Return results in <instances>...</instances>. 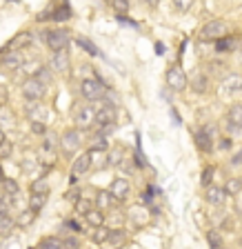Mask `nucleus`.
Masks as SVG:
<instances>
[{
    "mask_svg": "<svg viewBox=\"0 0 242 249\" xmlns=\"http://www.w3.org/2000/svg\"><path fill=\"white\" fill-rule=\"evenodd\" d=\"M109 194L114 196V200L124 202L129 198V194H131V185H129L127 178H116V180L111 182V187H109Z\"/></svg>",
    "mask_w": 242,
    "mask_h": 249,
    "instance_id": "nucleus-9",
    "label": "nucleus"
},
{
    "mask_svg": "<svg viewBox=\"0 0 242 249\" xmlns=\"http://www.w3.org/2000/svg\"><path fill=\"white\" fill-rule=\"evenodd\" d=\"M80 93L83 98L89 100V103H96V100H103L104 98V87L100 80H93V78H85L83 85H80Z\"/></svg>",
    "mask_w": 242,
    "mask_h": 249,
    "instance_id": "nucleus-4",
    "label": "nucleus"
},
{
    "mask_svg": "<svg viewBox=\"0 0 242 249\" xmlns=\"http://www.w3.org/2000/svg\"><path fill=\"white\" fill-rule=\"evenodd\" d=\"M193 142H196L198 151H202V154H211L213 151V129H211V124L198 127V129L193 131Z\"/></svg>",
    "mask_w": 242,
    "mask_h": 249,
    "instance_id": "nucleus-3",
    "label": "nucleus"
},
{
    "mask_svg": "<svg viewBox=\"0 0 242 249\" xmlns=\"http://www.w3.org/2000/svg\"><path fill=\"white\" fill-rule=\"evenodd\" d=\"M142 2H147V5H151V7H156L160 2V0H142Z\"/></svg>",
    "mask_w": 242,
    "mask_h": 249,
    "instance_id": "nucleus-49",
    "label": "nucleus"
},
{
    "mask_svg": "<svg viewBox=\"0 0 242 249\" xmlns=\"http://www.w3.org/2000/svg\"><path fill=\"white\" fill-rule=\"evenodd\" d=\"M5 140H7V136H5V131L0 129V145H2V142H5Z\"/></svg>",
    "mask_w": 242,
    "mask_h": 249,
    "instance_id": "nucleus-50",
    "label": "nucleus"
},
{
    "mask_svg": "<svg viewBox=\"0 0 242 249\" xmlns=\"http://www.w3.org/2000/svg\"><path fill=\"white\" fill-rule=\"evenodd\" d=\"M25 114L31 123H45L47 120V109L42 107L40 103H27L25 107Z\"/></svg>",
    "mask_w": 242,
    "mask_h": 249,
    "instance_id": "nucleus-15",
    "label": "nucleus"
},
{
    "mask_svg": "<svg viewBox=\"0 0 242 249\" xmlns=\"http://www.w3.org/2000/svg\"><path fill=\"white\" fill-rule=\"evenodd\" d=\"M34 220H36V212H34V209H25L20 216L16 218V225H18V227H29Z\"/></svg>",
    "mask_w": 242,
    "mask_h": 249,
    "instance_id": "nucleus-28",
    "label": "nucleus"
},
{
    "mask_svg": "<svg viewBox=\"0 0 242 249\" xmlns=\"http://www.w3.org/2000/svg\"><path fill=\"white\" fill-rule=\"evenodd\" d=\"M42 36H45L47 47H49L53 53L62 52V49H67L69 42H71V36H69L67 29H52V31H45Z\"/></svg>",
    "mask_w": 242,
    "mask_h": 249,
    "instance_id": "nucleus-1",
    "label": "nucleus"
},
{
    "mask_svg": "<svg viewBox=\"0 0 242 249\" xmlns=\"http://www.w3.org/2000/svg\"><path fill=\"white\" fill-rule=\"evenodd\" d=\"M2 192H5L7 196L16 198L18 196V192H20V187H18V182H16L14 178H5V180H2Z\"/></svg>",
    "mask_w": 242,
    "mask_h": 249,
    "instance_id": "nucleus-31",
    "label": "nucleus"
},
{
    "mask_svg": "<svg viewBox=\"0 0 242 249\" xmlns=\"http://www.w3.org/2000/svg\"><path fill=\"white\" fill-rule=\"evenodd\" d=\"M220 91L225 96H231V93H240L242 91V73H229L220 85Z\"/></svg>",
    "mask_w": 242,
    "mask_h": 249,
    "instance_id": "nucleus-12",
    "label": "nucleus"
},
{
    "mask_svg": "<svg viewBox=\"0 0 242 249\" xmlns=\"http://www.w3.org/2000/svg\"><path fill=\"white\" fill-rule=\"evenodd\" d=\"M218 145H220V149H222V151H229V149H231L233 142H231V138H220V142H218Z\"/></svg>",
    "mask_w": 242,
    "mask_h": 249,
    "instance_id": "nucleus-46",
    "label": "nucleus"
},
{
    "mask_svg": "<svg viewBox=\"0 0 242 249\" xmlns=\"http://www.w3.org/2000/svg\"><path fill=\"white\" fill-rule=\"evenodd\" d=\"M45 202H47V194H31L29 198V209H34V212H40L42 207H45Z\"/></svg>",
    "mask_w": 242,
    "mask_h": 249,
    "instance_id": "nucleus-30",
    "label": "nucleus"
},
{
    "mask_svg": "<svg viewBox=\"0 0 242 249\" xmlns=\"http://www.w3.org/2000/svg\"><path fill=\"white\" fill-rule=\"evenodd\" d=\"M31 45V34H27V31H22V34H18V36L14 38V40L7 42V52H18V49H22V47H29Z\"/></svg>",
    "mask_w": 242,
    "mask_h": 249,
    "instance_id": "nucleus-18",
    "label": "nucleus"
},
{
    "mask_svg": "<svg viewBox=\"0 0 242 249\" xmlns=\"http://www.w3.org/2000/svg\"><path fill=\"white\" fill-rule=\"evenodd\" d=\"M76 42H78V45H80V47H83V49H85V52H87L91 58H100V56H103V53H100V49H98V47H96V45H93V42L89 40V38L80 36V38H76Z\"/></svg>",
    "mask_w": 242,
    "mask_h": 249,
    "instance_id": "nucleus-24",
    "label": "nucleus"
},
{
    "mask_svg": "<svg viewBox=\"0 0 242 249\" xmlns=\"http://www.w3.org/2000/svg\"><path fill=\"white\" fill-rule=\"evenodd\" d=\"M124 238H127L124 229H109V231H107V243H109V245H114V247L122 245V243H124Z\"/></svg>",
    "mask_w": 242,
    "mask_h": 249,
    "instance_id": "nucleus-26",
    "label": "nucleus"
},
{
    "mask_svg": "<svg viewBox=\"0 0 242 249\" xmlns=\"http://www.w3.org/2000/svg\"><path fill=\"white\" fill-rule=\"evenodd\" d=\"M65 227H69V229H73L76 233H80V225H78L76 220H67V223H65Z\"/></svg>",
    "mask_w": 242,
    "mask_h": 249,
    "instance_id": "nucleus-48",
    "label": "nucleus"
},
{
    "mask_svg": "<svg viewBox=\"0 0 242 249\" xmlns=\"http://www.w3.org/2000/svg\"><path fill=\"white\" fill-rule=\"evenodd\" d=\"M225 192L229 194V196H236V194L242 192V178H229L227 185H225Z\"/></svg>",
    "mask_w": 242,
    "mask_h": 249,
    "instance_id": "nucleus-33",
    "label": "nucleus"
},
{
    "mask_svg": "<svg viewBox=\"0 0 242 249\" xmlns=\"http://www.w3.org/2000/svg\"><path fill=\"white\" fill-rule=\"evenodd\" d=\"M52 18H53L56 22L69 20V18H71V9H69V5H60L58 9H53V11H52Z\"/></svg>",
    "mask_w": 242,
    "mask_h": 249,
    "instance_id": "nucleus-29",
    "label": "nucleus"
},
{
    "mask_svg": "<svg viewBox=\"0 0 242 249\" xmlns=\"http://www.w3.org/2000/svg\"><path fill=\"white\" fill-rule=\"evenodd\" d=\"M73 205H76V212H78V213H83V216H87V213L93 209V202L89 200V198H78V200L73 202Z\"/></svg>",
    "mask_w": 242,
    "mask_h": 249,
    "instance_id": "nucleus-35",
    "label": "nucleus"
},
{
    "mask_svg": "<svg viewBox=\"0 0 242 249\" xmlns=\"http://www.w3.org/2000/svg\"><path fill=\"white\" fill-rule=\"evenodd\" d=\"M191 89H193L196 93L209 91V78H207V73H202V71L193 73V78H191Z\"/></svg>",
    "mask_w": 242,
    "mask_h": 249,
    "instance_id": "nucleus-17",
    "label": "nucleus"
},
{
    "mask_svg": "<svg viewBox=\"0 0 242 249\" xmlns=\"http://www.w3.org/2000/svg\"><path fill=\"white\" fill-rule=\"evenodd\" d=\"M0 65L7 69H20L22 65H25V58H22L18 52H11V53H5V56L0 58Z\"/></svg>",
    "mask_w": 242,
    "mask_h": 249,
    "instance_id": "nucleus-16",
    "label": "nucleus"
},
{
    "mask_svg": "<svg viewBox=\"0 0 242 249\" xmlns=\"http://www.w3.org/2000/svg\"><path fill=\"white\" fill-rule=\"evenodd\" d=\"M227 123L236 124L238 129L242 131V103H236V105H231V107H229V111H227Z\"/></svg>",
    "mask_w": 242,
    "mask_h": 249,
    "instance_id": "nucleus-19",
    "label": "nucleus"
},
{
    "mask_svg": "<svg viewBox=\"0 0 242 249\" xmlns=\"http://www.w3.org/2000/svg\"><path fill=\"white\" fill-rule=\"evenodd\" d=\"M91 160H93V154H91V151H85V154L78 156L76 162H73V167H71L73 176H83V174H87V171L91 169Z\"/></svg>",
    "mask_w": 242,
    "mask_h": 249,
    "instance_id": "nucleus-14",
    "label": "nucleus"
},
{
    "mask_svg": "<svg viewBox=\"0 0 242 249\" xmlns=\"http://www.w3.org/2000/svg\"><path fill=\"white\" fill-rule=\"evenodd\" d=\"M62 243H65V249H80L83 247V243H80V238L78 236H67V238H62Z\"/></svg>",
    "mask_w": 242,
    "mask_h": 249,
    "instance_id": "nucleus-38",
    "label": "nucleus"
},
{
    "mask_svg": "<svg viewBox=\"0 0 242 249\" xmlns=\"http://www.w3.org/2000/svg\"><path fill=\"white\" fill-rule=\"evenodd\" d=\"M116 107L111 103H104L100 109H96V118L93 123L98 124V127H109V124H116Z\"/></svg>",
    "mask_w": 242,
    "mask_h": 249,
    "instance_id": "nucleus-8",
    "label": "nucleus"
},
{
    "mask_svg": "<svg viewBox=\"0 0 242 249\" xmlns=\"http://www.w3.org/2000/svg\"><path fill=\"white\" fill-rule=\"evenodd\" d=\"M111 7L118 11V16H124L129 11V0H114V2H111Z\"/></svg>",
    "mask_w": 242,
    "mask_h": 249,
    "instance_id": "nucleus-39",
    "label": "nucleus"
},
{
    "mask_svg": "<svg viewBox=\"0 0 242 249\" xmlns=\"http://www.w3.org/2000/svg\"><path fill=\"white\" fill-rule=\"evenodd\" d=\"M34 78H36L40 85H45V87H49V85H52V80H53L52 69H49V67H38L36 71H34Z\"/></svg>",
    "mask_w": 242,
    "mask_h": 249,
    "instance_id": "nucleus-25",
    "label": "nucleus"
},
{
    "mask_svg": "<svg viewBox=\"0 0 242 249\" xmlns=\"http://www.w3.org/2000/svg\"><path fill=\"white\" fill-rule=\"evenodd\" d=\"M80 145H83V131L76 129V127H69V129L60 136V147L65 149L67 156H71L76 149H80Z\"/></svg>",
    "mask_w": 242,
    "mask_h": 249,
    "instance_id": "nucleus-6",
    "label": "nucleus"
},
{
    "mask_svg": "<svg viewBox=\"0 0 242 249\" xmlns=\"http://www.w3.org/2000/svg\"><path fill=\"white\" fill-rule=\"evenodd\" d=\"M231 165H233V167H240V165H242V149L236 151V154L231 156Z\"/></svg>",
    "mask_w": 242,
    "mask_h": 249,
    "instance_id": "nucleus-47",
    "label": "nucleus"
},
{
    "mask_svg": "<svg viewBox=\"0 0 242 249\" xmlns=\"http://www.w3.org/2000/svg\"><path fill=\"white\" fill-rule=\"evenodd\" d=\"M207 202L211 205V207H222L225 202H227L229 194L225 192V187H218V185H209L207 187V194H205Z\"/></svg>",
    "mask_w": 242,
    "mask_h": 249,
    "instance_id": "nucleus-10",
    "label": "nucleus"
},
{
    "mask_svg": "<svg viewBox=\"0 0 242 249\" xmlns=\"http://www.w3.org/2000/svg\"><path fill=\"white\" fill-rule=\"evenodd\" d=\"M236 45H238V40L236 38H231V36H225V38H220V40H216V52L218 53H225V52H231V49H236Z\"/></svg>",
    "mask_w": 242,
    "mask_h": 249,
    "instance_id": "nucleus-27",
    "label": "nucleus"
},
{
    "mask_svg": "<svg viewBox=\"0 0 242 249\" xmlns=\"http://www.w3.org/2000/svg\"><path fill=\"white\" fill-rule=\"evenodd\" d=\"M122 158H124V149H122V147H114V149H109V154H107V162H109V165H120V162H122Z\"/></svg>",
    "mask_w": 242,
    "mask_h": 249,
    "instance_id": "nucleus-32",
    "label": "nucleus"
},
{
    "mask_svg": "<svg viewBox=\"0 0 242 249\" xmlns=\"http://www.w3.org/2000/svg\"><path fill=\"white\" fill-rule=\"evenodd\" d=\"M93 118H96V111L91 107H76V111H73V123L80 129H87L89 124L93 123Z\"/></svg>",
    "mask_w": 242,
    "mask_h": 249,
    "instance_id": "nucleus-13",
    "label": "nucleus"
},
{
    "mask_svg": "<svg viewBox=\"0 0 242 249\" xmlns=\"http://www.w3.org/2000/svg\"><path fill=\"white\" fill-rule=\"evenodd\" d=\"M0 109H2V100H0Z\"/></svg>",
    "mask_w": 242,
    "mask_h": 249,
    "instance_id": "nucleus-51",
    "label": "nucleus"
},
{
    "mask_svg": "<svg viewBox=\"0 0 242 249\" xmlns=\"http://www.w3.org/2000/svg\"><path fill=\"white\" fill-rule=\"evenodd\" d=\"M167 85H169V89H173V91H185L187 89L189 80H187V73L180 65H173V67L167 69Z\"/></svg>",
    "mask_w": 242,
    "mask_h": 249,
    "instance_id": "nucleus-7",
    "label": "nucleus"
},
{
    "mask_svg": "<svg viewBox=\"0 0 242 249\" xmlns=\"http://www.w3.org/2000/svg\"><path fill=\"white\" fill-rule=\"evenodd\" d=\"M193 0H173V9L175 11H189Z\"/></svg>",
    "mask_w": 242,
    "mask_h": 249,
    "instance_id": "nucleus-40",
    "label": "nucleus"
},
{
    "mask_svg": "<svg viewBox=\"0 0 242 249\" xmlns=\"http://www.w3.org/2000/svg\"><path fill=\"white\" fill-rule=\"evenodd\" d=\"M222 249H225V247H222Z\"/></svg>",
    "mask_w": 242,
    "mask_h": 249,
    "instance_id": "nucleus-52",
    "label": "nucleus"
},
{
    "mask_svg": "<svg viewBox=\"0 0 242 249\" xmlns=\"http://www.w3.org/2000/svg\"><path fill=\"white\" fill-rule=\"evenodd\" d=\"M85 220H87V225H91V227H96V229H100L104 225V213L100 212V209H96L93 207L91 212L85 216Z\"/></svg>",
    "mask_w": 242,
    "mask_h": 249,
    "instance_id": "nucleus-22",
    "label": "nucleus"
},
{
    "mask_svg": "<svg viewBox=\"0 0 242 249\" xmlns=\"http://www.w3.org/2000/svg\"><path fill=\"white\" fill-rule=\"evenodd\" d=\"M16 227V218L14 216H5L0 218V238H9L11 231Z\"/></svg>",
    "mask_w": 242,
    "mask_h": 249,
    "instance_id": "nucleus-23",
    "label": "nucleus"
},
{
    "mask_svg": "<svg viewBox=\"0 0 242 249\" xmlns=\"http://www.w3.org/2000/svg\"><path fill=\"white\" fill-rule=\"evenodd\" d=\"M56 149V138L53 136H47V140H45V151H53Z\"/></svg>",
    "mask_w": 242,
    "mask_h": 249,
    "instance_id": "nucleus-45",
    "label": "nucleus"
},
{
    "mask_svg": "<svg viewBox=\"0 0 242 249\" xmlns=\"http://www.w3.org/2000/svg\"><path fill=\"white\" fill-rule=\"evenodd\" d=\"M45 91H47V87H45V85L38 83V80H36L34 76L27 78L25 83H22V87H20L22 98H25L27 103H40L42 96H45Z\"/></svg>",
    "mask_w": 242,
    "mask_h": 249,
    "instance_id": "nucleus-2",
    "label": "nucleus"
},
{
    "mask_svg": "<svg viewBox=\"0 0 242 249\" xmlns=\"http://www.w3.org/2000/svg\"><path fill=\"white\" fill-rule=\"evenodd\" d=\"M31 131L38 136H47V124L45 123H31Z\"/></svg>",
    "mask_w": 242,
    "mask_h": 249,
    "instance_id": "nucleus-43",
    "label": "nucleus"
},
{
    "mask_svg": "<svg viewBox=\"0 0 242 249\" xmlns=\"http://www.w3.org/2000/svg\"><path fill=\"white\" fill-rule=\"evenodd\" d=\"M111 198H114V196H111V194H100V196H98V209H100V212H103V209L104 207H109V205H111Z\"/></svg>",
    "mask_w": 242,
    "mask_h": 249,
    "instance_id": "nucleus-41",
    "label": "nucleus"
},
{
    "mask_svg": "<svg viewBox=\"0 0 242 249\" xmlns=\"http://www.w3.org/2000/svg\"><path fill=\"white\" fill-rule=\"evenodd\" d=\"M69 67H71V56H69L67 49H62V52H56L52 56V69L56 73H67Z\"/></svg>",
    "mask_w": 242,
    "mask_h": 249,
    "instance_id": "nucleus-11",
    "label": "nucleus"
},
{
    "mask_svg": "<svg viewBox=\"0 0 242 249\" xmlns=\"http://www.w3.org/2000/svg\"><path fill=\"white\" fill-rule=\"evenodd\" d=\"M38 249H65L60 236H45V238L38 243Z\"/></svg>",
    "mask_w": 242,
    "mask_h": 249,
    "instance_id": "nucleus-21",
    "label": "nucleus"
},
{
    "mask_svg": "<svg viewBox=\"0 0 242 249\" xmlns=\"http://www.w3.org/2000/svg\"><path fill=\"white\" fill-rule=\"evenodd\" d=\"M227 36V25L222 20H209L205 27L200 29V40H205V42H209V40H220V38H225Z\"/></svg>",
    "mask_w": 242,
    "mask_h": 249,
    "instance_id": "nucleus-5",
    "label": "nucleus"
},
{
    "mask_svg": "<svg viewBox=\"0 0 242 249\" xmlns=\"http://www.w3.org/2000/svg\"><path fill=\"white\" fill-rule=\"evenodd\" d=\"M65 198H67V200H71V202H76L78 198H80V189H78V187H71V189L65 194Z\"/></svg>",
    "mask_w": 242,
    "mask_h": 249,
    "instance_id": "nucleus-44",
    "label": "nucleus"
},
{
    "mask_svg": "<svg viewBox=\"0 0 242 249\" xmlns=\"http://www.w3.org/2000/svg\"><path fill=\"white\" fill-rule=\"evenodd\" d=\"M31 194H49V182L47 178H36L31 182Z\"/></svg>",
    "mask_w": 242,
    "mask_h": 249,
    "instance_id": "nucleus-34",
    "label": "nucleus"
},
{
    "mask_svg": "<svg viewBox=\"0 0 242 249\" xmlns=\"http://www.w3.org/2000/svg\"><path fill=\"white\" fill-rule=\"evenodd\" d=\"M89 151H91V154L107 151V136H103L100 131H96V134L91 136V140H89Z\"/></svg>",
    "mask_w": 242,
    "mask_h": 249,
    "instance_id": "nucleus-20",
    "label": "nucleus"
},
{
    "mask_svg": "<svg viewBox=\"0 0 242 249\" xmlns=\"http://www.w3.org/2000/svg\"><path fill=\"white\" fill-rule=\"evenodd\" d=\"M207 240H209V247L211 249H222V236L218 231H209L207 233Z\"/></svg>",
    "mask_w": 242,
    "mask_h": 249,
    "instance_id": "nucleus-36",
    "label": "nucleus"
},
{
    "mask_svg": "<svg viewBox=\"0 0 242 249\" xmlns=\"http://www.w3.org/2000/svg\"><path fill=\"white\" fill-rule=\"evenodd\" d=\"M11 151H14V145H11V142H2V145H0V160H2V158H9L11 156Z\"/></svg>",
    "mask_w": 242,
    "mask_h": 249,
    "instance_id": "nucleus-42",
    "label": "nucleus"
},
{
    "mask_svg": "<svg viewBox=\"0 0 242 249\" xmlns=\"http://www.w3.org/2000/svg\"><path fill=\"white\" fill-rule=\"evenodd\" d=\"M213 174H216V169L213 167H205L202 169V176H200V182H202V187H209V185H213Z\"/></svg>",
    "mask_w": 242,
    "mask_h": 249,
    "instance_id": "nucleus-37",
    "label": "nucleus"
}]
</instances>
